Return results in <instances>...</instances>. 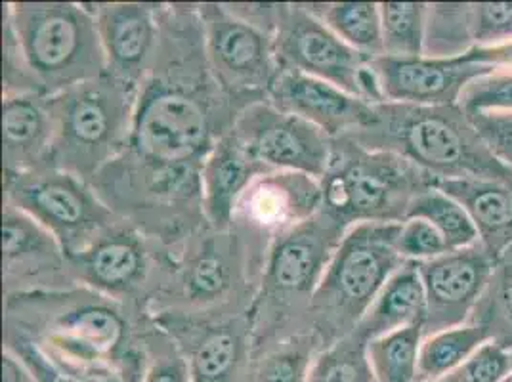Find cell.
<instances>
[{
    "instance_id": "obj_12",
    "label": "cell",
    "mask_w": 512,
    "mask_h": 382,
    "mask_svg": "<svg viewBox=\"0 0 512 382\" xmlns=\"http://www.w3.org/2000/svg\"><path fill=\"white\" fill-rule=\"evenodd\" d=\"M384 102L411 106H459L474 81L499 71L474 54L457 58H388L371 60Z\"/></svg>"
},
{
    "instance_id": "obj_37",
    "label": "cell",
    "mask_w": 512,
    "mask_h": 382,
    "mask_svg": "<svg viewBox=\"0 0 512 382\" xmlns=\"http://www.w3.org/2000/svg\"><path fill=\"white\" fill-rule=\"evenodd\" d=\"M457 373L463 382H501L512 373V350L497 340H488Z\"/></svg>"
},
{
    "instance_id": "obj_30",
    "label": "cell",
    "mask_w": 512,
    "mask_h": 382,
    "mask_svg": "<svg viewBox=\"0 0 512 382\" xmlns=\"http://www.w3.org/2000/svg\"><path fill=\"white\" fill-rule=\"evenodd\" d=\"M407 218H425L434 224L444 235L449 251L469 247L478 241V232L469 213L453 197L436 188L421 193L413 201Z\"/></svg>"
},
{
    "instance_id": "obj_10",
    "label": "cell",
    "mask_w": 512,
    "mask_h": 382,
    "mask_svg": "<svg viewBox=\"0 0 512 382\" xmlns=\"http://www.w3.org/2000/svg\"><path fill=\"white\" fill-rule=\"evenodd\" d=\"M266 169L300 172L321 180L333 161L329 136L272 104H251L230 132Z\"/></svg>"
},
{
    "instance_id": "obj_25",
    "label": "cell",
    "mask_w": 512,
    "mask_h": 382,
    "mask_svg": "<svg viewBox=\"0 0 512 382\" xmlns=\"http://www.w3.org/2000/svg\"><path fill=\"white\" fill-rule=\"evenodd\" d=\"M488 340H491L490 333L476 323H465L425 337L419 352L417 382L444 379L463 367V363Z\"/></svg>"
},
{
    "instance_id": "obj_39",
    "label": "cell",
    "mask_w": 512,
    "mask_h": 382,
    "mask_svg": "<svg viewBox=\"0 0 512 382\" xmlns=\"http://www.w3.org/2000/svg\"><path fill=\"white\" fill-rule=\"evenodd\" d=\"M491 153L512 169V115L507 113H467Z\"/></svg>"
},
{
    "instance_id": "obj_33",
    "label": "cell",
    "mask_w": 512,
    "mask_h": 382,
    "mask_svg": "<svg viewBox=\"0 0 512 382\" xmlns=\"http://www.w3.org/2000/svg\"><path fill=\"white\" fill-rule=\"evenodd\" d=\"M312 363V346L295 340V344H283L260 361L255 382H306Z\"/></svg>"
},
{
    "instance_id": "obj_19",
    "label": "cell",
    "mask_w": 512,
    "mask_h": 382,
    "mask_svg": "<svg viewBox=\"0 0 512 382\" xmlns=\"http://www.w3.org/2000/svg\"><path fill=\"white\" fill-rule=\"evenodd\" d=\"M6 174L43 169L50 163L54 121L48 100L35 92H6L2 100Z\"/></svg>"
},
{
    "instance_id": "obj_14",
    "label": "cell",
    "mask_w": 512,
    "mask_h": 382,
    "mask_svg": "<svg viewBox=\"0 0 512 382\" xmlns=\"http://www.w3.org/2000/svg\"><path fill=\"white\" fill-rule=\"evenodd\" d=\"M342 230L341 222L325 213L279 235L268 258V287L289 295H314Z\"/></svg>"
},
{
    "instance_id": "obj_5",
    "label": "cell",
    "mask_w": 512,
    "mask_h": 382,
    "mask_svg": "<svg viewBox=\"0 0 512 382\" xmlns=\"http://www.w3.org/2000/svg\"><path fill=\"white\" fill-rule=\"evenodd\" d=\"M400 230L402 222H365L342 235L312 295V308L325 325L341 329L344 337L354 333L388 279L406 264L398 251Z\"/></svg>"
},
{
    "instance_id": "obj_35",
    "label": "cell",
    "mask_w": 512,
    "mask_h": 382,
    "mask_svg": "<svg viewBox=\"0 0 512 382\" xmlns=\"http://www.w3.org/2000/svg\"><path fill=\"white\" fill-rule=\"evenodd\" d=\"M6 350L14 352L29 367V371L33 373L37 382H106L86 377L50 360L37 346V342L18 335L10 329H6Z\"/></svg>"
},
{
    "instance_id": "obj_26",
    "label": "cell",
    "mask_w": 512,
    "mask_h": 382,
    "mask_svg": "<svg viewBox=\"0 0 512 382\" xmlns=\"http://www.w3.org/2000/svg\"><path fill=\"white\" fill-rule=\"evenodd\" d=\"M425 327L413 325L367 342L375 382H417Z\"/></svg>"
},
{
    "instance_id": "obj_20",
    "label": "cell",
    "mask_w": 512,
    "mask_h": 382,
    "mask_svg": "<svg viewBox=\"0 0 512 382\" xmlns=\"http://www.w3.org/2000/svg\"><path fill=\"white\" fill-rule=\"evenodd\" d=\"M436 190L453 197L478 232V241L497 260L512 247V188L493 180H436Z\"/></svg>"
},
{
    "instance_id": "obj_8",
    "label": "cell",
    "mask_w": 512,
    "mask_h": 382,
    "mask_svg": "<svg viewBox=\"0 0 512 382\" xmlns=\"http://www.w3.org/2000/svg\"><path fill=\"white\" fill-rule=\"evenodd\" d=\"M276 56L287 69H297L375 106L384 104L371 58L341 41L308 6H279Z\"/></svg>"
},
{
    "instance_id": "obj_4",
    "label": "cell",
    "mask_w": 512,
    "mask_h": 382,
    "mask_svg": "<svg viewBox=\"0 0 512 382\" xmlns=\"http://www.w3.org/2000/svg\"><path fill=\"white\" fill-rule=\"evenodd\" d=\"M321 178L323 211L346 224H400L413 201L434 188V178L404 157L373 151L352 138Z\"/></svg>"
},
{
    "instance_id": "obj_32",
    "label": "cell",
    "mask_w": 512,
    "mask_h": 382,
    "mask_svg": "<svg viewBox=\"0 0 512 382\" xmlns=\"http://www.w3.org/2000/svg\"><path fill=\"white\" fill-rule=\"evenodd\" d=\"M463 22L469 52L512 43V2L463 4Z\"/></svg>"
},
{
    "instance_id": "obj_42",
    "label": "cell",
    "mask_w": 512,
    "mask_h": 382,
    "mask_svg": "<svg viewBox=\"0 0 512 382\" xmlns=\"http://www.w3.org/2000/svg\"><path fill=\"white\" fill-rule=\"evenodd\" d=\"M434 382H463V379H461V375H459L457 371H453V373H449V375H446L444 379H438V381Z\"/></svg>"
},
{
    "instance_id": "obj_43",
    "label": "cell",
    "mask_w": 512,
    "mask_h": 382,
    "mask_svg": "<svg viewBox=\"0 0 512 382\" xmlns=\"http://www.w3.org/2000/svg\"><path fill=\"white\" fill-rule=\"evenodd\" d=\"M501 382H512V373L509 375V377H505V379H503Z\"/></svg>"
},
{
    "instance_id": "obj_2",
    "label": "cell",
    "mask_w": 512,
    "mask_h": 382,
    "mask_svg": "<svg viewBox=\"0 0 512 382\" xmlns=\"http://www.w3.org/2000/svg\"><path fill=\"white\" fill-rule=\"evenodd\" d=\"M4 65H22L37 92L50 96L107 73L94 12L69 2L6 6Z\"/></svg>"
},
{
    "instance_id": "obj_15",
    "label": "cell",
    "mask_w": 512,
    "mask_h": 382,
    "mask_svg": "<svg viewBox=\"0 0 512 382\" xmlns=\"http://www.w3.org/2000/svg\"><path fill=\"white\" fill-rule=\"evenodd\" d=\"M272 106L321 128L327 136L352 134L373 117V106L339 86L297 69H279L270 86Z\"/></svg>"
},
{
    "instance_id": "obj_31",
    "label": "cell",
    "mask_w": 512,
    "mask_h": 382,
    "mask_svg": "<svg viewBox=\"0 0 512 382\" xmlns=\"http://www.w3.org/2000/svg\"><path fill=\"white\" fill-rule=\"evenodd\" d=\"M306 382H375L367 342L356 333L346 335L314 360Z\"/></svg>"
},
{
    "instance_id": "obj_41",
    "label": "cell",
    "mask_w": 512,
    "mask_h": 382,
    "mask_svg": "<svg viewBox=\"0 0 512 382\" xmlns=\"http://www.w3.org/2000/svg\"><path fill=\"white\" fill-rule=\"evenodd\" d=\"M2 382H37L29 367L23 363L14 352L4 350V361H2Z\"/></svg>"
},
{
    "instance_id": "obj_1",
    "label": "cell",
    "mask_w": 512,
    "mask_h": 382,
    "mask_svg": "<svg viewBox=\"0 0 512 382\" xmlns=\"http://www.w3.org/2000/svg\"><path fill=\"white\" fill-rule=\"evenodd\" d=\"M362 148L388 151L436 180L480 178L512 188V169L488 148L461 106H373L365 127L350 134Z\"/></svg>"
},
{
    "instance_id": "obj_22",
    "label": "cell",
    "mask_w": 512,
    "mask_h": 382,
    "mask_svg": "<svg viewBox=\"0 0 512 382\" xmlns=\"http://www.w3.org/2000/svg\"><path fill=\"white\" fill-rule=\"evenodd\" d=\"M4 276L10 283L16 277H41L44 272H58L64 266L60 241L35 218L6 203L2 224Z\"/></svg>"
},
{
    "instance_id": "obj_6",
    "label": "cell",
    "mask_w": 512,
    "mask_h": 382,
    "mask_svg": "<svg viewBox=\"0 0 512 382\" xmlns=\"http://www.w3.org/2000/svg\"><path fill=\"white\" fill-rule=\"evenodd\" d=\"M128 146L148 169L201 170L214 146L207 107L186 88L155 79L138 92Z\"/></svg>"
},
{
    "instance_id": "obj_18",
    "label": "cell",
    "mask_w": 512,
    "mask_h": 382,
    "mask_svg": "<svg viewBox=\"0 0 512 382\" xmlns=\"http://www.w3.org/2000/svg\"><path fill=\"white\" fill-rule=\"evenodd\" d=\"M266 170L232 134L214 144L201 167V205L214 228L230 226L239 199Z\"/></svg>"
},
{
    "instance_id": "obj_23",
    "label": "cell",
    "mask_w": 512,
    "mask_h": 382,
    "mask_svg": "<svg viewBox=\"0 0 512 382\" xmlns=\"http://www.w3.org/2000/svg\"><path fill=\"white\" fill-rule=\"evenodd\" d=\"M427 319V295L419 274L417 262H406L394 276L388 279L383 291L367 314L363 316L354 333L360 339H379L388 333L423 325Z\"/></svg>"
},
{
    "instance_id": "obj_27",
    "label": "cell",
    "mask_w": 512,
    "mask_h": 382,
    "mask_svg": "<svg viewBox=\"0 0 512 382\" xmlns=\"http://www.w3.org/2000/svg\"><path fill=\"white\" fill-rule=\"evenodd\" d=\"M384 56L388 58H423L427 35L428 4L423 2H383Z\"/></svg>"
},
{
    "instance_id": "obj_7",
    "label": "cell",
    "mask_w": 512,
    "mask_h": 382,
    "mask_svg": "<svg viewBox=\"0 0 512 382\" xmlns=\"http://www.w3.org/2000/svg\"><path fill=\"white\" fill-rule=\"evenodd\" d=\"M6 203L35 218L69 258L113 228V213L86 188L85 180L54 167L6 174Z\"/></svg>"
},
{
    "instance_id": "obj_13",
    "label": "cell",
    "mask_w": 512,
    "mask_h": 382,
    "mask_svg": "<svg viewBox=\"0 0 512 382\" xmlns=\"http://www.w3.org/2000/svg\"><path fill=\"white\" fill-rule=\"evenodd\" d=\"M493 266V256L480 241L417 262L427 295L425 337L469 323L490 283Z\"/></svg>"
},
{
    "instance_id": "obj_34",
    "label": "cell",
    "mask_w": 512,
    "mask_h": 382,
    "mask_svg": "<svg viewBox=\"0 0 512 382\" xmlns=\"http://www.w3.org/2000/svg\"><path fill=\"white\" fill-rule=\"evenodd\" d=\"M459 106L467 113L512 115V71L499 69L467 86Z\"/></svg>"
},
{
    "instance_id": "obj_3",
    "label": "cell",
    "mask_w": 512,
    "mask_h": 382,
    "mask_svg": "<svg viewBox=\"0 0 512 382\" xmlns=\"http://www.w3.org/2000/svg\"><path fill=\"white\" fill-rule=\"evenodd\" d=\"M46 100L54 121L50 167L86 180L127 148L138 86L106 73Z\"/></svg>"
},
{
    "instance_id": "obj_40",
    "label": "cell",
    "mask_w": 512,
    "mask_h": 382,
    "mask_svg": "<svg viewBox=\"0 0 512 382\" xmlns=\"http://www.w3.org/2000/svg\"><path fill=\"white\" fill-rule=\"evenodd\" d=\"M142 382H192L190 365L178 356H167L151 365Z\"/></svg>"
},
{
    "instance_id": "obj_24",
    "label": "cell",
    "mask_w": 512,
    "mask_h": 382,
    "mask_svg": "<svg viewBox=\"0 0 512 382\" xmlns=\"http://www.w3.org/2000/svg\"><path fill=\"white\" fill-rule=\"evenodd\" d=\"M308 10L320 18L341 41L375 60L384 56L381 10L375 2L312 4Z\"/></svg>"
},
{
    "instance_id": "obj_38",
    "label": "cell",
    "mask_w": 512,
    "mask_h": 382,
    "mask_svg": "<svg viewBox=\"0 0 512 382\" xmlns=\"http://www.w3.org/2000/svg\"><path fill=\"white\" fill-rule=\"evenodd\" d=\"M188 287L193 298L197 300H214L230 287V270L222 256L207 251L201 255L190 268Z\"/></svg>"
},
{
    "instance_id": "obj_9",
    "label": "cell",
    "mask_w": 512,
    "mask_h": 382,
    "mask_svg": "<svg viewBox=\"0 0 512 382\" xmlns=\"http://www.w3.org/2000/svg\"><path fill=\"white\" fill-rule=\"evenodd\" d=\"M127 323L104 300L65 306L50 321L43 344L50 360L98 381L115 382L125 358Z\"/></svg>"
},
{
    "instance_id": "obj_17",
    "label": "cell",
    "mask_w": 512,
    "mask_h": 382,
    "mask_svg": "<svg viewBox=\"0 0 512 382\" xmlns=\"http://www.w3.org/2000/svg\"><path fill=\"white\" fill-rule=\"evenodd\" d=\"M323 207L321 182L300 172L264 174L239 199L235 216L243 214L251 224L287 230L310 220Z\"/></svg>"
},
{
    "instance_id": "obj_29",
    "label": "cell",
    "mask_w": 512,
    "mask_h": 382,
    "mask_svg": "<svg viewBox=\"0 0 512 382\" xmlns=\"http://www.w3.org/2000/svg\"><path fill=\"white\" fill-rule=\"evenodd\" d=\"M245 354L237 331L213 329L193 346L188 360L192 382H230Z\"/></svg>"
},
{
    "instance_id": "obj_36",
    "label": "cell",
    "mask_w": 512,
    "mask_h": 382,
    "mask_svg": "<svg viewBox=\"0 0 512 382\" xmlns=\"http://www.w3.org/2000/svg\"><path fill=\"white\" fill-rule=\"evenodd\" d=\"M398 251L406 262H425L448 253V243L440 230L425 218H407L398 235Z\"/></svg>"
},
{
    "instance_id": "obj_16",
    "label": "cell",
    "mask_w": 512,
    "mask_h": 382,
    "mask_svg": "<svg viewBox=\"0 0 512 382\" xmlns=\"http://www.w3.org/2000/svg\"><path fill=\"white\" fill-rule=\"evenodd\" d=\"M107 73L138 86L157 41L151 4H100L94 10Z\"/></svg>"
},
{
    "instance_id": "obj_21",
    "label": "cell",
    "mask_w": 512,
    "mask_h": 382,
    "mask_svg": "<svg viewBox=\"0 0 512 382\" xmlns=\"http://www.w3.org/2000/svg\"><path fill=\"white\" fill-rule=\"evenodd\" d=\"M71 262L88 285L109 295L134 289L146 272L142 241L128 230L111 228Z\"/></svg>"
},
{
    "instance_id": "obj_28",
    "label": "cell",
    "mask_w": 512,
    "mask_h": 382,
    "mask_svg": "<svg viewBox=\"0 0 512 382\" xmlns=\"http://www.w3.org/2000/svg\"><path fill=\"white\" fill-rule=\"evenodd\" d=\"M469 323L484 327L491 340L512 350V247L495 260L490 283Z\"/></svg>"
},
{
    "instance_id": "obj_11",
    "label": "cell",
    "mask_w": 512,
    "mask_h": 382,
    "mask_svg": "<svg viewBox=\"0 0 512 382\" xmlns=\"http://www.w3.org/2000/svg\"><path fill=\"white\" fill-rule=\"evenodd\" d=\"M207 58L220 85L234 92L268 88L278 77L270 35L222 4L201 6Z\"/></svg>"
}]
</instances>
